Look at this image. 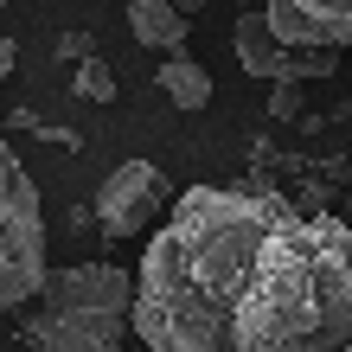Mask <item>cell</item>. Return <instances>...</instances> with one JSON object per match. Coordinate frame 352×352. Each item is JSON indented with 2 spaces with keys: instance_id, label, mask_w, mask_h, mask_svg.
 <instances>
[{
  "instance_id": "8fae6325",
  "label": "cell",
  "mask_w": 352,
  "mask_h": 352,
  "mask_svg": "<svg viewBox=\"0 0 352 352\" xmlns=\"http://www.w3.org/2000/svg\"><path fill=\"white\" fill-rule=\"evenodd\" d=\"M269 116H282V122H288V116H301V84H282L276 96H269Z\"/></svg>"
},
{
  "instance_id": "8992f818",
  "label": "cell",
  "mask_w": 352,
  "mask_h": 352,
  "mask_svg": "<svg viewBox=\"0 0 352 352\" xmlns=\"http://www.w3.org/2000/svg\"><path fill=\"white\" fill-rule=\"evenodd\" d=\"M160 205H167V173L154 160H122L96 192V218H102L109 237H141Z\"/></svg>"
},
{
  "instance_id": "7c38bea8",
  "label": "cell",
  "mask_w": 352,
  "mask_h": 352,
  "mask_svg": "<svg viewBox=\"0 0 352 352\" xmlns=\"http://www.w3.org/2000/svg\"><path fill=\"white\" fill-rule=\"evenodd\" d=\"M173 7H179V13H199V7H205V0H173Z\"/></svg>"
},
{
  "instance_id": "277c9868",
  "label": "cell",
  "mask_w": 352,
  "mask_h": 352,
  "mask_svg": "<svg viewBox=\"0 0 352 352\" xmlns=\"http://www.w3.org/2000/svg\"><path fill=\"white\" fill-rule=\"evenodd\" d=\"M45 282H52V263H45L38 186L26 173V160L13 148H0V307L26 314Z\"/></svg>"
},
{
  "instance_id": "5bb4252c",
  "label": "cell",
  "mask_w": 352,
  "mask_h": 352,
  "mask_svg": "<svg viewBox=\"0 0 352 352\" xmlns=\"http://www.w3.org/2000/svg\"><path fill=\"white\" fill-rule=\"evenodd\" d=\"M346 352H352V346H346Z\"/></svg>"
},
{
  "instance_id": "7a4b0ae2",
  "label": "cell",
  "mask_w": 352,
  "mask_h": 352,
  "mask_svg": "<svg viewBox=\"0 0 352 352\" xmlns=\"http://www.w3.org/2000/svg\"><path fill=\"white\" fill-rule=\"evenodd\" d=\"M352 346V224L288 212L263 282L237 314V352H346Z\"/></svg>"
},
{
  "instance_id": "3957f363",
  "label": "cell",
  "mask_w": 352,
  "mask_h": 352,
  "mask_svg": "<svg viewBox=\"0 0 352 352\" xmlns=\"http://www.w3.org/2000/svg\"><path fill=\"white\" fill-rule=\"evenodd\" d=\"M141 282L122 263H71L52 269L38 301L19 314V340L32 352H116L135 327Z\"/></svg>"
},
{
  "instance_id": "ba28073f",
  "label": "cell",
  "mask_w": 352,
  "mask_h": 352,
  "mask_svg": "<svg viewBox=\"0 0 352 352\" xmlns=\"http://www.w3.org/2000/svg\"><path fill=\"white\" fill-rule=\"evenodd\" d=\"M129 32L141 45L167 52V58H186V32H192V13H179L173 0H129Z\"/></svg>"
},
{
  "instance_id": "4fadbf2b",
  "label": "cell",
  "mask_w": 352,
  "mask_h": 352,
  "mask_svg": "<svg viewBox=\"0 0 352 352\" xmlns=\"http://www.w3.org/2000/svg\"><path fill=\"white\" fill-rule=\"evenodd\" d=\"M346 224H352V186H346Z\"/></svg>"
},
{
  "instance_id": "9c48e42d",
  "label": "cell",
  "mask_w": 352,
  "mask_h": 352,
  "mask_svg": "<svg viewBox=\"0 0 352 352\" xmlns=\"http://www.w3.org/2000/svg\"><path fill=\"white\" fill-rule=\"evenodd\" d=\"M154 84L173 96V109H205V102H212V71L192 65V58H167Z\"/></svg>"
},
{
  "instance_id": "30bf717a",
  "label": "cell",
  "mask_w": 352,
  "mask_h": 352,
  "mask_svg": "<svg viewBox=\"0 0 352 352\" xmlns=\"http://www.w3.org/2000/svg\"><path fill=\"white\" fill-rule=\"evenodd\" d=\"M77 96H84V102H109V96H116V77H109V65L84 58V65H77Z\"/></svg>"
},
{
  "instance_id": "5b68a950",
  "label": "cell",
  "mask_w": 352,
  "mask_h": 352,
  "mask_svg": "<svg viewBox=\"0 0 352 352\" xmlns=\"http://www.w3.org/2000/svg\"><path fill=\"white\" fill-rule=\"evenodd\" d=\"M231 38H237V65L250 77H263V84H307V77L320 84L340 65V52H288L276 38V26H269V13H243Z\"/></svg>"
},
{
  "instance_id": "6da1fadb",
  "label": "cell",
  "mask_w": 352,
  "mask_h": 352,
  "mask_svg": "<svg viewBox=\"0 0 352 352\" xmlns=\"http://www.w3.org/2000/svg\"><path fill=\"white\" fill-rule=\"evenodd\" d=\"M295 199L276 186H192L173 199L135 282V333L148 352H237V314L263 282L269 243Z\"/></svg>"
},
{
  "instance_id": "52a82bcc",
  "label": "cell",
  "mask_w": 352,
  "mask_h": 352,
  "mask_svg": "<svg viewBox=\"0 0 352 352\" xmlns=\"http://www.w3.org/2000/svg\"><path fill=\"white\" fill-rule=\"evenodd\" d=\"M263 13L288 52H352V0H269Z\"/></svg>"
}]
</instances>
